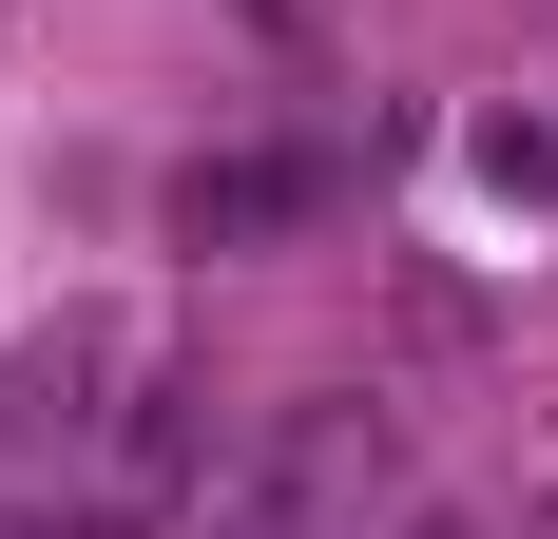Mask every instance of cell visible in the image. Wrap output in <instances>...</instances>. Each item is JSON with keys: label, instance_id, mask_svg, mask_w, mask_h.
Returning a JSON list of instances; mask_svg holds the SVG:
<instances>
[{"label": "cell", "instance_id": "cell-2", "mask_svg": "<svg viewBox=\"0 0 558 539\" xmlns=\"http://www.w3.org/2000/svg\"><path fill=\"white\" fill-rule=\"evenodd\" d=\"M308 193H328L308 155H231V173H193V193H173V231H193V251H251V231H289Z\"/></svg>", "mask_w": 558, "mask_h": 539}, {"label": "cell", "instance_id": "cell-1", "mask_svg": "<svg viewBox=\"0 0 558 539\" xmlns=\"http://www.w3.org/2000/svg\"><path fill=\"white\" fill-rule=\"evenodd\" d=\"M155 385H173V367H155V309H135V289H77V309H39L20 347H0V482L116 463Z\"/></svg>", "mask_w": 558, "mask_h": 539}]
</instances>
